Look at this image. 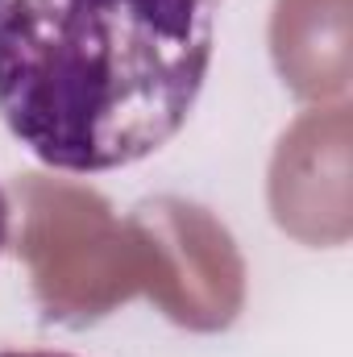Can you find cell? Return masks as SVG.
<instances>
[{"instance_id": "6da1fadb", "label": "cell", "mask_w": 353, "mask_h": 357, "mask_svg": "<svg viewBox=\"0 0 353 357\" xmlns=\"http://www.w3.org/2000/svg\"><path fill=\"white\" fill-rule=\"evenodd\" d=\"M212 67L208 0H8L0 116L46 167L100 175L163 150Z\"/></svg>"}, {"instance_id": "7a4b0ae2", "label": "cell", "mask_w": 353, "mask_h": 357, "mask_svg": "<svg viewBox=\"0 0 353 357\" xmlns=\"http://www.w3.org/2000/svg\"><path fill=\"white\" fill-rule=\"evenodd\" d=\"M0 357H75L63 349H0Z\"/></svg>"}, {"instance_id": "3957f363", "label": "cell", "mask_w": 353, "mask_h": 357, "mask_svg": "<svg viewBox=\"0 0 353 357\" xmlns=\"http://www.w3.org/2000/svg\"><path fill=\"white\" fill-rule=\"evenodd\" d=\"M4 241H8V199L0 191V250H4Z\"/></svg>"}]
</instances>
